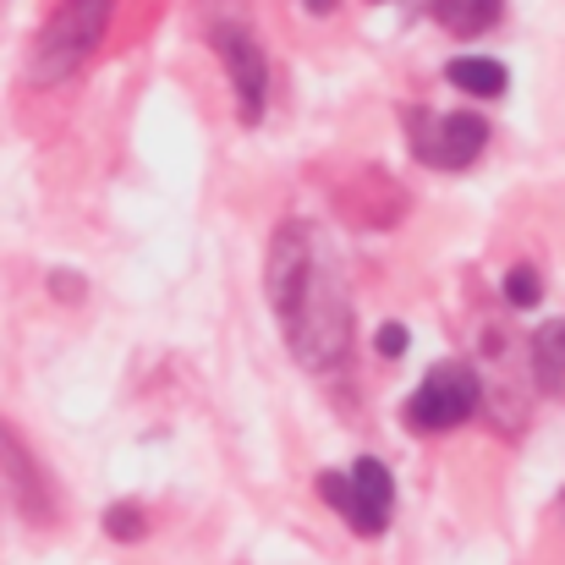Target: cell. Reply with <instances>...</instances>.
Returning <instances> with one entry per match:
<instances>
[{
    "mask_svg": "<svg viewBox=\"0 0 565 565\" xmlns=\"http://www.w3.org/2000/svg\"><path fill=\"white\" fill-rule=\"evenodd\" d=\"M269 302L286 324L297 363H308V369L341 363L347 335H352V313H347V291H341L335 269L324 264V247L313 242L308 225H286L275 236V247H269Z\"/></svg>",
    "mask_w": 565,
    "mask_h": 565,
    "instance_id": "obj_1",
    "label": "cell"
},
{
    "mask_svg": "<svg viewBox=\"0 0 565 565\" xmlns=\"http://www.w3.org/2000/svg\"><path fill=\"white\" fill-rule=\"evenodd\" d=\"M110 6L116 0H66L33 39V55H28V77L33 83H61L66 72H77L94 44L105 39V22H110Z\"/></svg>",
    "mask_w": 565,
    "mask_h": 565,
    "instance_id": "obj_2",
    "label": "cell"
},
{
    "mask_svg": "<svg viewBox=\"0 0 565 565\" xmlns=\"http://www.w3.org/2000/svg\"><path fill=\"white\" fill-rule=\"evenodd\" d=\"M319 494L363 539H379L384 522H390V472H384V461H374V456H363L352 472H319Z\"/></svg>",
    "mask_w": 565,
    "mask_h": 565,
    "instance_id": "obj_3",
    "label": "cell"
},
{
    "mask_svg": "<svg viewBox=\"0 0 565 565\" xmlns=\"http://www.w3.org/2000/svg\"><path fill=\"white\" fill-rule=\"evenodd\" d=\"M478 412V379L467 363H439L428 369V379L412 390L406 401V423L423 428V434H439V428H456Z\"/></svg>",
    "mask_w": 565,
    "mask_h": 565,
    "instance_id": "obj_4",
    "label": "cell"
},
{
    "mask_svg": "<svg viewBox=\"0 0 565 565\" xmlns=\"http://www.w3.org/2000/svg\"><path fill=\"white\" fill-rule=\"evenodd\" d=\"M214 50L225 55V72H231V83H236V94H242V116L258 121L264 94H269V61H264V50H258L242 28H214Z\"/></svg>",
    "mask_w": 565,
    "mask_h": 565,
    "instance_id": "obj_5",
    "label": "cell"
},
{
    "mask_svg": "<svg viewBox=\"0 0 565 565\" xmlns=\"http://www.w3.org/2000/svg\"><path fill=\"white\" fill-rule=\"evenodd\" d=\"M483 143H489V127L461 110V116L434 121V138H423L417 149H423V160H434V166H445V171H461V166H472V160L483 154Z\"/></svg>",
    "mask_w": 565,
    "mask_h": 565,
    "instance_id": "obj_6",
    "label": "cell"
},
{
    "mask_svg": "<svg viewBox=\"0 0 565 565\" xmlns=\"http://www.w3.org/2000/svg\"><path fill=\"white\" fill-rule=\"evenodd\" d=\"M450 83L478 94V99H500L505 94V66L489 61V55H461V61H450Z\"/></svg>",
    "mask_w": 565,
    "mask_h": 565,
    "instance_id": "obj_7",
    "label": "cell"
},
{
    "mask_svg": "<svg viewBox=\"0 0 565 565\" xmlns=\"http://www.w3.org/2000/svg\"><path fill=\"white\" fill-rule=\"evenodd\" d=\"M434 17H439L450 33L472 39V33L494 28V17H500V0H434Z\"/></svg>",
    "mask_w": 565,
    "mask_h": 565,
    "instance_id": "obj_8",
    "label": "cell"
},
{
    "mask_svg": "<svg viewBox=\"0 0 565 565\" xmlns=\"http://www.w3.org/2000/svg\"><path fill=\"white\" fill-rule=\"evenodd\" d=\"M533 369L550 379V384L565 374V319H561V324H544V330H539V341H533Z\"/></svg>",
    "mask_w": 565,
    "mask_h": 565,
    "instance_id": "obj_9",
    "label": "cell"
},
{
    "mask_svg": "<svg viewBox=\"0 0 565 565\" xmlns=\"http://www.w3.org/2000/svg\"><path fill=\"white\" fill-rule=\"evenodd\" d=\"M539 291H544V286H539V269L516 264V269L505 275V302H511V308H533V302H539Z\"/></svg>",
    "mask_w": 565,
    "mask_h": 565,
    "instance_id": "obj_10",
    "label": "cell"
},
{
    "mask_svg": "<svg viewBox=\"0 0 565 565\" xmlns=\"http://www.w3.org/2000/svg\"><path fill=\"white\" fill-rule=\"evenodd\" d=\"M105 527H110V539L132 544V539H143V527H149V522H143V511H138V505H116Z\"/></svg>",
    "mask_w": 565,
    "mask_h": 565,
    "instance_id": "obj_11",
    "label": "cell"
},
{
    "mask_svg": "<svg viewBox=\"0 0 565 565\" xmlns=\"http://www.w3.org/2000/svg\"><path fill=\"white\" fill-rule=\"evenodd\" d=\"M379 352H384V358H401V352H406V330H401V324H384V330H379Z\"/></svg>",
    "mask_w": 565,
    "mask_h": 565,
    "instance_id": "obj_12",
    "label": "cell"
},
{
    "mask_svg": "<svg viewBox=\"0 0 565 565\" xmlns=\"http://www.w3.org/2000/svg\"><path fill=\"white\" fill-rule=\"evenodd\" d=\"M330 6H335V0H308V11H330Z\"/></svg>",
    "mask_w": 565,
    "mask_h": 565,
    "instance_id": "obj_13",
    "label": "cell"
}]
</instances>
